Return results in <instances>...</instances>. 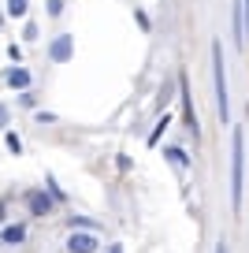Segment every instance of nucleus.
Masks as SVG:
<instances>
[{"label": "nucleus", "mask_w": 249, "mask_h": 253, "mask_svg": "<svg viewBox=\"0 0 249 253\" xmlns=\"http://www.w3.org/2000/svg\"><path fill=\"white\" fill-rule=\"evenodd\" d=\"M242 182H246V138L234 130V160H231V205L242 209Z\"/></svg>", "instance_id": "obj_1"}, {"label": "nucleus", "mask_w": 249, "mask_h": 253, "mask_svg": "<svg viewBox=\"0 0 249 253\" xmlns=\"http://www.w3.org/2000/svg\"><path fill=\"white\" fill-rule=\"evenodd\" d=\"M212 67H216V112L219 119H231V97H227V75H223V48L212 45Z\"/></svg>", "instance_id": "obj_2"}, {"label": "nucleus", "mask_w": 249, "mask_h": 253, "mask_svg": "<svg viewBox=\"0 0 249 253\" xmlns=\"http://www.w3.org/2000/svg\"><path fill=\"white\" fill-rule=\"evenodd\" d=\"M97 235H75L71 231V238H67V253H97Z\"/></svg>", "instance_id": "obj_3"}, {"label": "nucleus", "mask_w": 249, "mask_h": 253, "mask_svg": "<svg viewBox=\"0 0 249 253\" xmlns=\"http://www.w3.org/2000/svg\"><path fill=\"white\" fill-rule=\"evenodd\" d=\"M67 56H71V38L63 34V38H56V41H52V60H56V63H63Z\"/></svg>", "instance_id": "obj_4"}, {"label": "nucleus", "mask_w": 249, "mask_h": 253, "mask_svg": "<svg viewBox=\"0 0 249 253\" xmlns=\"http://www.w3.org/2000/svg\"><path fill=\"white\" fill-rule=\"evenodd\" d=\"M8 82H11V86H19V89H26V86H30V75H26L23 67H11V71H8Z\"/></svg>", "instance_id": "obj_5"}, {"label": "nucleus", "mask_w": 249, "mask_h": 253, "mask_svg": "<svg viewBox=\"0 0 249 253\" xmlns=\"http://www.w3.org/2000/svg\"><path fill=\"white\" fill-rule=\"evenodd\" d=\"M23 235H26V231L19 227V223H15V227H4V242H23Z\"/></svg>", "instance_id": "obj_6"}, {"label": "nucleus", "mask_w": 249, "mask_h": 253, "mask_svg": "<svg viewBox=\"0 0 249 253\" xmlns=\"http://www.w3.org/2000/svg\"><path fill=\"white\" fill-rule=\"evenodd\" d=\"M8 15L23 19V15H26V0H8Z\"/></svg>", "instance_id": "obj_7"}, {"label": "nucleus", "mask_w": 249, "mask_h": 253, "mask_svg": "<svg viewBox=\"0 0 249 253\" xmlns=\"http://www.w3.org/2000/svg\"><path fill=\"white\" fill-rule=\"evenodd\" d=\"M164 130H167V116H164V119H160V123H156V130H153V138H149V145H156V138H160V134H164Z\"/></svg>", "instance_id": "obj_8"}, {"label": "nucleus", "mask_w": 249, "mask_h": 253, "mask_svg": "<svg viewBox=\"0 0 249 253\" xmlns=\"http://www.w3.org/2000/svg\"><path fill=\"white\" fill-rule=\"evenodd\" d=\"M8 149H11V153H19V149H23V142H19V138H15V130H11V134H8Z\"/></svg>", "instance_id": "obj_9"}, {"label": "nucleus", "mask_w": 249, "mask_h": 253, "mask_svg": "<svg viewBox=\"0 0 249 253\" xmlns=\"http://www.w3.org/2000/svg\"><path fill=\"white\" fill-rule=\"evenodd\" d=\"M30 205H34V212H41V209L48 212V201H45V198H30Z\"/></svg>", "instance_id": "obj_10"}, {"label": "nucleus", "mask_w": 249, "mask_h": 253, "mask_svg": "<svg viewBox=\"0 0 249 253\" xmlns=\"http://www.w3.org/2000/svg\"><path fill=\"white\" fill-rule=\"evenodd\" d=\"M4 119H8V112H4V108H0V126H4Z\"/></svg>", "instance_id": "obj_11"}, {"label": "nucleus", "mask_w": 249, "mask_h": 253, "mask_svg": "<svg viewBox=\"0 0 249 253\" xmlns=\"http://www.w3.org/2000/svg\"><path fill=\"white\" fill-rule=\"evenodd\" d=\"M216 253H227V246H223V242H219V250H216Z\"/></svg>", "instance_id": "obj_12"}]
</instances>
